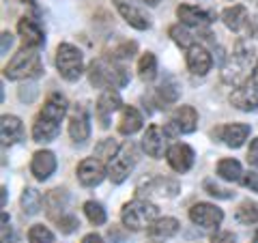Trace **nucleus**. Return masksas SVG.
<instances>
[{
	"label": "nucleus",
	"mask_w": 258,
	"mask_h": 243,
	"mask_svg": "<svg viewBox=\"0 0 258 243\" xmlns=\"http://www.w3.org/2000/svg\"><path fill=\"white\" fill-rule=\"evenodd\" d=\"M230 103L241 112H254L258 108V88L252 84H243V86H237L235 91L230 93Z\"/></svg>",
	"instance_id": "obj_22"
},
{
	"label": "nucleus",
	"mask_w": 258,
	"mask_h": 243,
	"mask_svg": "<svg viewBox=\"0 0 258 243\" xmlns=\"http://www.w3.org/2000/svg\"><path fill=\"white\" fill-rule=\"evenodd\" d=\"M159 209L147 198H136L120 209V220L129 230H144L157 220Z\"/></svg>",
	"instance_id": "obj_4"
},
{
	"label": "nucleus",
	"mask_w": 258,
	"mask_h": 243,
	"mask_svg": "<svg viewBox=\"0 0 258 243\" xmlns=\"http://www.w3.org/2000/svg\"><path fill=\"white\" fill-rule=\"evenodd\" d=\"M138 164V147L134 142H125L118 149V153L108 164V176L114 185H120L129 174H132L134 166Z\"/></svg>",
	"instance_id": "obj_6"
},
{
	"label": "nucleus",
	"mask_w": 258,
	"mask_h": 243,
	"mask_svg": "<svg viewBox=\"0 0 258 243\" xmlns=\"http://www.w3.org/2000/svg\"><path fill=\"white\" fill-rule=\"evenodd\" d=\"M142 149L149 157L159 159L164 155V151H168L166 149V129H161L159 125H149L142 136Z\"/></svg>",
	"instance_id": "obj_19"
},
{
	"label": "nucleus",
	"mask_w": 258,
	"mask_h": 243,
	"mask_svg": "<svg viewBox=\"0 0 258 243\" xmlns=\"http://www.w3.org/2000/svg\"><path fill=\"white\" fill-rule=\"evenodd\" d=\"M120 106H123V101H120V95L116 91H103L99 97H97V103H95V114H97V120H99V125L103 129L110 127V116L112 112H116Z\"/></svg>",
	"instance_id": "obj_15"
},
{
	"label": "nucleus",
	"mask_w": 258,
	"mask_h": 243,
	"mask_svg": "<svg viewBox=\"0 0 258 243\" xmlns=\"http://www.w3.org/2000/svg\"><path fill=\"white\" fill-rule=\"evenodd\" d=\"M185 60H187V69L194 76H207L213 67L211 52H209L207 47H203L200 43L191 45L189 50H185Z\"/></svg>",
	"instance_id": "obj_16"
},
{
	"label": "nucleus",
	"mask_w": 258,
	"mask_h": 243,
	"mask_svg": "<svg viewBox=\"0 0 258 243\" xmlns=\"http://www.w3.org/2000/svg\"><path fill=\"white\" fill-rule=\"evenodd\" d=\"M108 176V166L103 164L101 159L93 157H86L78 164V181L84 185V188H95L99 185L103 179Z\"/></svg>",
	"instance_id": "obj_9"
},
{
	"label": "nucleus",
	"mask_w": 258,
	"mask_h": 243,
	"mask_svg": "<svg viewBox=\"0 0 258 243\" xmlns=\"http://www.w3.org/2000/svg\"><path fill=\"white\" fill-rule=\"evenodd\" d=\"M176 18L187 28H207L215 20V15L205 9H198L194 5H179L176 7Z\"/></svg>",
	"instance_id": "obj_17"
},
{
	"label": "nucleus",
	"mask_w": 258,
	"mask_h": 243,
	"mask_svg": "<svg viewBox=\"0 0 258 243\" xmlns=\"http://www.w3.org/2000/svg\"><path fill=\"white\" fill-rule=\"evenodd\" d=\"M37 97V86H28V93H26V86L20 88V99L22 101H32Z\"/></svg>",
	"instance_id": "obj_43"
},
{
	"label": "nucleus",
	"mask_w": 258,
	"mask_h": 243,
	"mask_svg": "<svg viewBox=\"0 0 258 243\" xmlns=\"http://www.w3.org/2000/svg\"><path fill=\"white\" fill-rule=\"evenodd\" d=\"M82 243H103V239H101L97 232H88L86 237L82 239Z\"/></svg>",
	"instance_id": "obj_46"
},
{
	"label": "nucleus",
	"mask_w": 258,
	"mask_h": 243,
	"mask_svg": "<svg viewBox=\"0 0 258 243\" xmlns=\"http://www.w3.org/2000/svg\"><path fill=\"white\" fill-rule=\"evenodd\" d=\"M215 170H217V176L224 181H230V183L243 181V168H241L237 159H220Z\"/></svg>",
	"instance_id": "obj_28"
},
{
	"label": "nucleus",
	"mask_w": 258,
	"mask_h": 243,
	"mask_svg": "<svg viewBox=\"0 0 258 243\" xmlns=\"http://www.w3.org/2000/svg\"><path fill=\"white\" fill-rule=\"evenodd\" d=\"M56 69L67 82H78L84 74L82 52L71 43H58V47H56Z\"/></svg>",
	"instance_id": "obj_5"
},
{
	"label": "nucleus",
	"mask_w": 258,
	"mask_h": 243,
	"mask_svg": "<svg viewBox=\"0 0 258 243\" xmlns=\"http://www.w3.org/2000/svg\"><path fill=\"white\" fill-rule=\"evenodd\" d=\"M235 234H232L230 230H220V232H215L213 237H211V243H235Z\"/></svg>",
	"instance_id": "obj_40"
},
{
	"label": "nucleus",
	"mask_w": 258,
	"mask_h": 243,
	"mask_svg": "<svg viewBox=\"0 0 258 243\" xmlns=\"http://www.w3.org/2000/svg\"><path fill=\"white\" fill-rule=\"evenodd\" d=\"M56 166H58V161H56V155L52 151H37L30 161V172L37 181H47L56 172Z\"/></svg>",
	"instance_id": "obj_20"
},
{
	"label": "nucleus",
	"mask_w": 258,
	"mask_h": 243,
	"mask_svg": "<svg viewBox=\"0 0 258 243\" xmlns=\"http://www.w3.org/2000/svg\"><path fill=\"white\" fill-rule=\"evenodd\" d=\"M213 138L222 140L226 147L230 149H239L243 147V142L247 140L249 136V125L245 123H230V125H222V127H215L211 132Z\"/></svg>",
	"instance_id": "obj_12"
},
{
	"label": "nucleus",
	"mask_w": 258,
	"mask_h": 243,
	"mask_svg": "<svg viewBox=\"0 0 258 243\" xmlns=\"http://www.w3.org/2000/svg\"><path fill=\"white\" fill-rule=\"evenodd\" d=\"M56 224H58V230L64 232V234H71L74 230L80 228V220H78L76 215H71V213H64Z\"/></svg>",
	"instance_id": "obj_39"
},
{
	"label": "nucleus",
	"mask_w": 258,
	"mask_h": 243,
	"mask_svg": "<svg viewBox=\"0 0 258 243\" xmlns=\"http://www.w3.org/2000/svg\"><path fill=\"white\" fill-rule=\"evenodd\" d=\"M108 239H110V243H125V237L123 234H118V230L114 228V226L108 230Z\"/></svg>",
	"instance_id": "obj_44"
},
{
	"label": "nucleus",
	"mask_w": 258,
	"mask_h": 243,
	"mask_svg": "<svg viewBox=\"0 0 258 243\" xmlns=\"http://www.w3.org/2000/svg\"><path fill=\"white\" fill-rule=\"evenodd\" d=\"M22 3L28 5V7H32V9H37V3H35V0H22Z\"/></svg>",
	"instance_id": "obj_48"
},
{
	"label": "nucleus",
	"mask_w": 258,
	"mask_h": 243,
	"mask_svg": "<svg viewBox=\"0 0 258 243\" xmlns=\"http://www.w3.org/2000/svg\"><path fill=\"white\" fill-rule=\"evenodd\" d=\"M179 228H181V224H179V220H174V217H157L147 228V232H149V237L168 239V237H174V234L179 232Z\"/></svg>",
	"instance_id": "obj_27"
},
{
	"label": "nucleus",
	"mask_w": 258,
	"mask_h": 243,
	"mask_svg": "<svg viewBox=\"0 0 258 243\" xmlns=\"http://www.w3.org/2000/svg\"><path fill=\"white\" fill-rule=\"evenodd\" d=\"M168 35H170L172 41L179 47H183V50H189L191 45L198 43V39L194 37V32L185 26V24H174V26H170L168 28Z\"/></svg>",
	"instance_id": "obj_30"
},
{
	"label": "nucleus",
	"mask_w": 258,
	"mask_h": 243,
	"mask_svg": "<svg viewBox=\"0 0 258 243\" xmlns=\"http://www.w3.org/2000/svg\"><path fill=\"white\" fill-rule=\"evenodd\" d=\"M222 20L226 24V28L232 30V32H243L247 28V22H249V13L243 5H232V7H226L222 11Z\"/></svg>",
	"instance_id": "obj_24"
},
{
	"label": "nucleus",
	"mask_w": 258,
	"mask_h": 243,
	"mask_svg": "<svg viewBox=\"0 0 258 243\" xmlns=\"http://www.w3.org/2000/svg\"><path fill=\"white\" fill-rule=\"evenodd\" d=\"M112 3H114L116 11L120 13V18H123L132 28H136V30H149L151 28V18L140 9V7H136L134 3H129V0H112Z\"/></svg>",
	"instance_id": "obj_13"
},
{
	"label": "nucleus",
	"mask_w": 258,
	"mask_h": 243,
	"mask_svg": "<svg viewBox=\"0 0 258 243\" xmlns=\"http://www.w3.org/2000/svg\"><path fill=\"white\" fill-rule=\"evenodd\" d=\"M28 243H54V232L43 224H35L28 228Z\"/></svg>",
	"instance_id": "obj_37"
},
{
	"label": "nucleus",
	"mask_w": 258,
	"mask_h": 243,
	"mask_svg": "<svg viewBox=\"0 0 258 243\" xmlns=\"http://www.w3.org/2000/svg\"><path fill=\"white\" fill-rule=\"evenodd\" d=\"M84 215H86V220L91 222L93 226H103V224H106V220H108L106 209H103L101 202H97V200L84 202Z\"/></svg>",
	"instance_id": "obj_33"
},
{
	"label": "nucleus",
	"mask_w": 258,
	"mask_h": 243,
	"mask_svg": "<svg viewBox=\"0 0 258 243\" xmlns=\"http://www.w3.org/2000/svg\"><path fill=\"white\" fill-rule=\"evenodd\" d=\"M181 192V185L179 181L174 179H168V176H161V174H155V176H149L147 181H142L138 185V196H161V198H172L176 194Z\"/></svg>",
	"instance_id": "obj_8"
},
{
	"label": "nucleus",
	"mask_w": 258,
	"mask_h": 243,
	"mask_svg": "<svg viewBox=\"0 0 258 243\" xmlns=\"http://www.w3.org/2000/svg\"><path fill=\"white\" fill-rule=\"evenodd\" d=\"M237 220L241 224H258V202L254 200H243L237 209Z\"/></svg>",
	"instance_id": "obj_34"
},
{
	"label": "nucleus",
	"mask_w": 258,
	"mask_h": 243,
	"mask_svg": "<svg viewBox=\"0 0 258 243\" xmlns=\"http://www.w3.org/2000/svg\"><path fill=\"white\" fill-rule=\"evenodd\" d=\"M203 188H205V192L209 194V196H215V198H224V200H228V198L235 196V192L220 188V185H215L211 179H207V181L203 183Z\"/></svg>",
	"instance_id": "obj_38"
},
{
	"label": "nucleus",
	"mask_w": 258,
	"mask_h": 243,
	"mask_svg": "<svg viewBox=\"0 0 258 243\" xmlns=\"http://www.w3.org/2000/svg\"><path fill=\"white\" fill-rule=\"evenodd\" d=\"M69 136L76 144H84L91 136V118L84 103H78L69 112Z\"/></svg>",
	"instance_id": "obj_11"
},
{
	"label": "nucleus",
	"mask_w": 258,
	"mask_h": 243,
	"mask_svg": "<svg viewBox=\"0 0 258 243\" xmlns=\"http://www.w3.org/2000/svg\"><path fill=\"white\" fill-rule=\"evenodd\" d=\"M189 220L203 228H217L224 220V211L211 202H196L189 207Z\"/></svg>",
	"instance_id": "obj_10"
},
{
	"label": "nucleus",
	"mask_w": 258,
	"mask_h": 243,
	"mask_svg": "<svg viewBox=\"0 0 258 243\" xmlns=\"http://www.w3.org/2000/svg\"><path fill=\"white\" fill-rule=\"evenodd\" d=\"M138 76L142 82H153L157 76V56L153 52H147L138 60Z\"/></svg>",
	"instance_id": "obj_32"
},
{
	"label": "nucleus",
	"mask_w": 258,
	"mask_h": 243,
	"mask_svg": "<svg viewBox=\"0 0 258 243\" xmlns=\"http://www.w3.org/2000/svg\"><path fill=\"white\" fill-rule=\"evenodd\" d=\"M142 3H147L149 7H155V5H159V3H161V0H142Z\"/></svg>",
	"instance_id": "obj_49"
},
{
	"label": "nucleus",
	"mask_w": 258,
	"mask_h": 243,
	"mask_svg": "<svg viewBox=\"0 0 258 243\" xmlns=\"http://www.w3.org/2000/svg\"><path fill=\"white\" fill-rule=\"evenodd\" d=\"M69 110L67 97L60 93H50L43 103L41 112L37 114L35 123H32V140L39 144L52 142L60 134V123Z\"/></svg>",
	"instance_id": "obj_1"
},
{
	"label": "nucleus",
	"mask_w": 258,
	"mask_h": 243,
	"mask_svg": "<svg viewBox=\"0 0 258 243\" xmlns=\"http://www.w3.org/2000/svg\"><path fill=\"white\" fill-rule=\"evenodd\" d=\"M88 82L95 88L116 91V88L129 84V71L120 63L108 58V56H101V58L93 60L91 67H88Z\"/></svg>",
	"instance_id": "obj_2"
},
{
	"label": "nucleus",
	"mask_w": 258,
	"mask_h": 243,
	"mask_svg": "<svg viewBox=\"0 0 258 243\" xmlns=\"http://www.w3.org/2000/svg\"><path fill=\"white\" fill-rule=\"evenodd\" d=\"M11 43H13V39H11V32H3V47H0V50H3V54H7L9 52V47H11Z\"/></svg>",
	"instance_id": "obj_45"
},
{
	"label": "nucleus",
	"mask_w": 258,
	"mask_h": 243,
	"mask_svg": "<svg viewBox=\"0 0 258 243\" xmlns=\"http://www.w3.org/2000/svg\"><path fill=\"white\" fill-rule=\"evenodd\" d=\"M194 149L189 144H183V142H176L172 147H168L166 151V159H168V166H170L174 172H187V170L194 166Z\"/></svg>",
	"instance_id": "obj_14"
},
{
	"label": "nucleus",
	"mask_w": 258,
	"mask_h": 243,
	"mask_svg": "<svg viewBox=\"0 0 258 243\" xmlns=\"http://www.w3.org/2000/svg\"><path fill=\"white\" fill-rule=\"evenodd\" d=\"M67 202H69V194L64 188H56L45 194L43 205H45V213L50 215V220H54V222L60 220L64 215V209H67Z\"/></svg>",
	"instance_id": "obj_23"
},
{
	"label": "nucleus",
	"mask_w": 258,
	"mask_h": 243,
	"mask_svg": "<svg viewBox=\"0 0 258 243\" xmlns=\"http://www.w3.org/2000/svg\"><path fill=\"white\" fill-rule=\"evenodd\" d=\"M18 32H20V37H22L24 47H32V50H39V47L45 43V35H43L41 26H39L35 20H30V18H20V22H18Z\"/></svg>",
	"instance_id": "obj_21"
},
{
	"label": "nucleus",
	"mask_w": 258,
	"mask_h": 243,
	"mask_svg": "<svg viewBox=\"0 0 258 243\" xmlns=\"http://www.w3.org/2000/svg\"><path fill=\"white\" fill-rule=\"evenodd\" d=\"M241 183H243L245 188H249L252 192H258V172H247Z\"/></svg>",
	"instance_id": "obj_42"
},
{
	"label": "nucleus",
	"mask_w": 258,
	"mask_h": 243,
	"mask_svg": "<svg viewBox=\"0 0 258 243\" xmlns=\"http://www.w3.org/2000/svg\"><path fill=\"white\" fill-rule=\"evenodd\" d=\"M252 84L258 88V60H256V65H254V71H252Z\"/></svg>",
	"instance_id": "obj_47"
},
{
	"label": "nucleus",
	"mask_w": 258,
	"mask_h": 243,
	"mask_svg": "<svg viewBox=\"0 0 258 243\" xmlns=\"http://www.w3.org/2000/svg\"><path fill=\"white\" fill-rule=\"evenodd\" d=\"M174 134H194L198 127V112L194 106H179L174 110V114L170 118V125Z\"/></svg>",
	"instance_id": "obj_18"
},
{
	"label": "nucleus",
	"mask_w": 258,
	"mask_h": 243,
	"mask_svg": "<svg viewBox=\"0 0 258 243\" xmlns=\"http://www.w3.org/2000/svg\"><path fill=\"white\" fill-rule=\"evenodd\" d=\"M247 161L252 166H258V138H254L249 142V151H247Z\"/></svg>",
	"instance_id": "obj_41"
},
{
	"label": "nucleus",
	"mask_w": 258,
	"mask_h": 243,
	"mask_svg": "<svg viewBox=\"0 0 258 243\" xmlns=\"http://www.w3.org/2000/svg\"><path fill=\"white\" fill-rule=\"evenodd\" d=\"M142 123H144V118L140 112L134 106H125L123 112H120V118H118V132L123 136H134L136 132L142 129Z\"/></svg>",
	"instance_id": "obj_26"
},
{
	"label": "nucleus",
	"mask_w": 258,
	"mask_h": 243,
	"mask_svg": "<svg viewBox=\"0 0 258 243\" xmlns=\"http://www.w3.org/2000/svg\"><path fill=\"white\" fill-rule=\"evenodd\" d=\"M41 205H43V196L35 188L24 190V194H22V211H24V215H37L39 211H41Z\"/></svg>",
	"instance_id": "obj_31"
},
{
	"label": "nucleus",
	"mask_w": 258,
	"mask_h": 243,
	"mask_svg": "<svg viewBox=\"0 0 258 243\" xmlns=\"http://www.w3.org/2000/svg\"><path fill=\"white\" fill-rule=\"evenodd\" d=\"M155 95H157V101H159V103H164V108H166L168 103H174L176 99H179V95H181V86H179V82H176L174 78L168 76V78L164 80V82H161V84L157 86Z\"/></svg>",
	"instance_id": "obj_29"
},
{
	"label": "nucleus",
	"mask_w": 258,
	"mask_h": 243,
	"mask_svg": "<svg viewBox=\"0 0 258 243\" xmlns=\"http://www.w3.org/2000/svg\"><path fill=\"white\" fill-rule=\"evenodd\" d=\"M138 52V43L136 41H120L118 45H114L112 50L106 54L108 58H112V60H127V58H132V56Z\"/></svg>",
	"instance_id": "obj_35"
},
{
	"label": "nucleus",
	"mask_w": 258,
	"mask_h": 243,
	"mask_svg": "<svg viewBox=\"0 0 258 243\" xmlns=\"http://www.w3.org/2000/svg\"><path fill=\"white\" fill-rule=\"evenodd\" d=\"M254 243H258V232H256V237H254Z\"/></svg>",
	"instance_id": "obj_51"
},
{
	"label": "nucleus",
	"mask_w": 258,
	"mask_h": 243,
	"mask_svg": "<svg viewBox=\"0 0 258 243\" xmlns=\"http://www.w3.org/2000/svg\"><path fill=\"white\" fill-rule=\"evenodd\" d=\"M7 205V188H3V207Z\"/></svg>",
	"instance_id": "obj_50"
},
{
	"label": "nucleus",
	"mask_w": 258,
	"mask_h": 243,
	"mask_svg": "<svg viewBox=\"0 0 258 243\" xmlns=\"http://www.w3.org/2000/svg\"><path fill=\"white\" fill-rule=\"evenodd\" d=\"M43 74L41 54L32 47H22L13 58L5 65V78L20 82V80H32Z\"/></svg>",
	"instance_id": "obj_3"
},
{
	"label": "nucleus",
	"mask_w": 258,
	"mask_h": 243,
	"mask_svg": "<svg viewBox=\"0 0 258 243\" xmlns=\"http://www.w3.org/2000/svg\"><path fill=\"white\" fill-rule=\"evenodd\" d=\"M252 50H247L243 43H239L235 47V54L228 63V67L224 69V82L235 84V86H243V82L247 80V69H249V60H252Z\"/></svg>",
	"instance_id": "obj_7"
},
{
	"label": "nucleus",
	"mask_w": 258,
	"mask_h": 243,
	"mask_svg": "<svg viewBox=\"0 0 258 243\" xmlns=\"http://www.w3.org/2000/svg\"><path fill=\"white\" fill-rule=\"evenodd\" d=\"M118 149H120V147H118V142L114 140V138H106V140H101L99 144H97L95 157H97V159H101L103 164H106V161L110 164L112 157H114L116 153H118Z\"/></svg>",
	"instance_id": "obj_36"
},
{
	"label": "nucleus",
	"mask_w": 258,
	"mask_h": 243,
	"mask_svg": "<svg viewBox=\"0 0 258 243\" xmlns=\"http://www.w3.org/2000/svg\"><path fill=\"white\" fill-rule=\"evenodd\" d=\"M0 136H3V144H18L24 138V125L18 116L5 114L0 118Z\"/></svg>",
	"instance_id": "obj_25"
}]
</instances>
